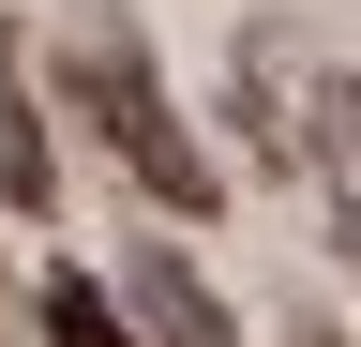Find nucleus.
<instances>
[{"label": "nucleus", "instance_id": "1", "mask_svg": "<svg viewBox=\"0 0 361 347\" xmlns=\"http://www.w3.org/2000/svg\"><path fill=\"white\" fill-rule=\"evenodd\" d=\"M61 91L106 121V151L135 166V196H151V211H180V227H196V211L226 196V166L196 151V121L166 106V76H151V46H135L121 0H75V16H61Z\"/></svg>", "mask_w": 361, "mask_h": 347}, {"label": "nucleus", "instance_id": "2", "mask_svg": "<svg viewBox=\"0 0 361 347\" xmlns=\"http://www.w3.org/2000/svg\"><path fill=\"white\" fill-rule=\"evenodd\" d=\"M316 91H331V61L286 46V30H241V121H256V166H316Z\"/></svg>", "mask_w": 361, "mask_h": 347}, {"label": "nucleus", "instance_id": "3", "mask_svg": "<svg viewBox=\"0 0 361 347\" xmlns=\"http://www.w3.org/2000/svg\"><path fill=\"white\" fill-rule=\"evenodd\" d=\"M0 211H16V227L61 211V121H45V91H30V30L16 16H0Z\"/></svg>", "mask_w": 361, "mask_h": 347}, {"label": "nucleus", "instance_id": "4", "mask_svg": "<svg viewBox=\"0 0 361 347\" xmlns=\"http://www.w3.org/2000/svg\"><path fill=\"white\" fill-rule=\"evenodd\" d=\"M301 182H316V211H331V257L361 272V76L346 61H331V91H316V166Z\"/></svg>", "mask_w": 361, "mask_h": 347}, {"label": "nucleus", "instance_id": "5", "mask_svg": "<svg viewBox=\"0 0 361 347\" xmlns=\"http://www.w3.org/2000/svg\"><path fill=\"white\" fill-rule=\"evenodd\" d=\"M135 332H151V347H241V317H226V302H211V272H196V257H135Z\"/></svg>", "mask_w": 361, "mask_h": 347}, {"label": "nucleus", "instance_id": "6", "mask_svg": "<svg viewBox=\"0 0 361 347\" xmlns=\"http://www.w3.org/2000/svg\"><path fill=\"white\" fill-rule=\"evenodd\" d=\"M45 347H151V332H135L90 272H45Z\"/></svg>", "mask_w": 361, "mask_h": 347}]
</instances>
